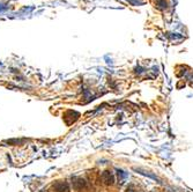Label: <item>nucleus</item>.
<instances>
[{
	"label": "nucleus",
	"instance_id": "obj_1",
	"mask_svg": "<svg viewBox=\"0 0 193 192\" xmlns=\"http://www.w3.org/2000/svg\"><path fill=\"white\" fill-rule=\"evenodd\" d=\"M72 185L76 191H82V190H86L88 188L87 181L82 177H74L73 182H72Z\"/></svg>",
	"mask_w": 193,
	"mask_h": 192
},
{
	"label": "nucleus",
	"instance_id": "obj_2",
	"mask_svg": "<svg viewBox=\"0 0 193 192\" xmlns=\"http://www.w3.org/2000/svg\"><path fill=\"white\" fill-rule=\"evenodd\" d=\"M52 188L56 192H69V184L64 181H57L53 183Z\"/></svg>",
	"mask_w": 193,
	"mask_h": 192
},
{
	"label": "nucleus",
	"instance_id": "obj_3",
	"mask_svg": "<svg viewBox=\"0 0 193 192\" xmlns=\"http://www.w3.org/2000/svg\"><path fill=\"white\" fill-rule=\"evenodd\" d=\"M101 178H102V181H103L106 185H111V184H113V182H115V176H113V174H112L111 171H109V170L103 171L102 175H101Z\"/></svg>",
	"mask_w": 193,
	"mask_h": 192
},
{
	"label": "nucleus",
	"instance_id": "obj_4",
	"mask_svg": "<svg viewBox=\"0 0 193 192\" xmlns=\"http://www.w3.org/2000/svg\"><path fill=\"white\" fill-rule=\"evenodd\" d=\"M155 5H156V7L159 8V9H165L166 7H168V2L165 1V0H155Z\"/></svg>",
	"mask_w": 193,
	"mask_h": 192
},
{
	"label": "nucleus",
	"instance_id": "obj_5",
	"mask_svg": "<svg viewBox=\"0 0 193 192\" xmlns=\"http://www.w3.org/2000/svg\"><path fill=\"white\" fill-rule=\"evenodd\" d=\"M7 9H8V5H5V4H0V12L7 11Z\"/></svg>",
	"mask_w": 193,
	"mask_h": 192
},
{
	"label": "nucleus",
	"instance_id": "obj_6",
	"mask_svg": "<svg viewBox=\"0 0 193 192\" xmlns=\"http://www.w3.org/2000/svg\"><path fill=\"white\" fill-rule=\"evenodd\" d=\"M125 192H136V191H135V189L133 186H129V188H127V190Z\"/></svg>",
	"mask_w": 193,
	"mask_h": 192
}]
</instances>
